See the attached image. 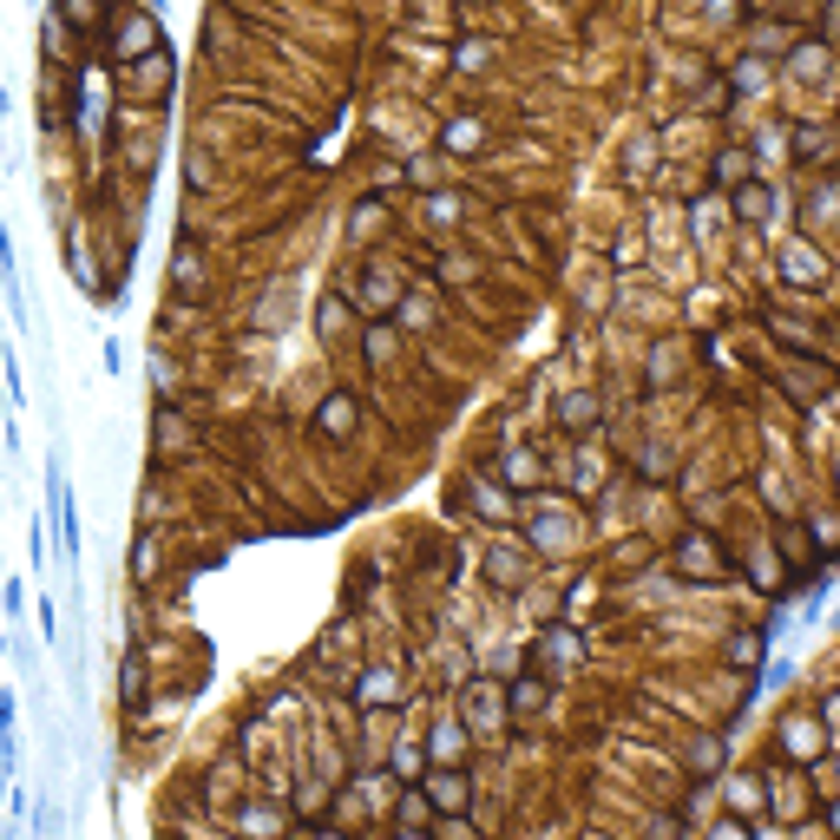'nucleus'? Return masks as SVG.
<instances>
[{
    "label": "nucleus",
    "instance_id": "obj_1",
    "mask_svg": "<svg viewBox=\"0 0 840 840\" xmlns=\"http://www.w3.org/2000/svg\"><path fill=\"white\" fill-rule=\"evenodd\" d=\"M835 749V729L815 716V710H782L775 716V756L795 762V769H821Z\"/></svg>",
    "mask_w": 840,
    "mask_h": 840
},
{
    "label": "nucleus",
    "instance_id": "obj_2",
    "mask_svg": "<svg viewBox=\"0 0 840 840\" xmlns=\"http://www.w3.org/2000/svg\"><path fill=\"white\" fill-rule=\"evenodd\" d=\"M815 795H821V789L808 782V769H795V762H769V769H762V802H769L775 821L802 828L808 808H815Z\"/></svg>",
    "mask_w": 840,
    "mask_h": 840
},
{
    "label": "nucleus",
    "instance_id": "obj_3",
    "mask_svg": "<svg viewBox=\"0 0 840 840\" xmlns=\"http://www.w3.org/2000/svg\"><path fill=\"white\" fill-rule=\"evenodd\" d=\"M775 276H782L789 289H808V296H815V289H828V250H821L808 230H795V237L775 250Z\"/></svg>",
    "mask_w": 840,
    "mask_h": 840
},
{
    "label": "nucleus",
    "instance_id": "obj_4",
    "mask_svg": "<svg viewBox=\"0 0 840 840\" xmlns=\"http://www.w3.org/2000/svg\"><path fill=\"white\" fill-rule=\"evenodd\" d=\"M421 795L434 815H473V775L460 762H427L421 769Z\"/></svg>",
    "mask_w": 840,
    "mask_h": 840
},
{
    "label": "nucleus",
    "instance_id": "obj_5",
    "mask_svg": "<svg viewBox=\"0 0 840 840\" xmlns=\"http://www.w3.org/2000/svg\"><path fill=\"white\" fill-rule=\"evenodd\" d=\"M158 46H164V33H158V13H151V7H131V13L112 20V59H118V66H131V59H145V53H158Z\"/></svg>",
    "mask_w": 840,
    "mask_h": 840
},
{
    "label": "nucleus",
    "instance_id": "obj_6",
    "mask_svg": "<svg viewBox=\"0 0 840 840\" xmlns=\"http://www.w3.org/2000/svg\"><path fill=\"white\" fill-rule=\"evenodd\" d=\"M677 572H683L690 585H723V578H729V559H723V545H716L710 532H683V539H677Z\"/></svg>",
    "mask_w": 840,
    "mask_h": 840
},
{
    "label": "nucleus",
    "instance_id": "obj_7",
    "mask_svg": "<svg viewBox=\"0 0 840 840\" xmlns=\"http://www.w3.org/2000/svg\"><path fill=\"white\" fill-rule=\"evenodd\" d=\"M710 789L723 795V808H729L736 821H749V835H756V828H769V802H762V775H716Z\"/></svg>",
    "mask_w": 840,
    "mask_h": 840
},
{
    "label": "nucleus",
    "instance_id": "obj_8",
    "mask_svg": "<svg viewBox=\"0 0 840 840\" xmlns=\"http://www.w3.org/2000/svg\"><path fill=\"white\" fill-rule=\"evenodd\" d=\"M729 217H736L743 230H762V223L775 217V184H769V177H736V184H729Z\"/></svg>",
    "mask_w": 840,
    "mask_h": 840
},
{
    "label": "nucleus",
    "instance_id": "obj_9",
    "mask_svg": "<svg viewBox=\"0 0 840 840\" xmlns=\"http://www.w3.org/2000/svg\"><path fill=\"white\" fill-rule=\"evenodd\" d=\"M355 427H361V401H355L348 388H335V394H322V407H315V440H329V447H342V440H355Z\"/></svg>",
    "mask_w": 840,
    "mask_h": 840
},
{
    "label": "nucleus",
    "instance_id": "obj_10",
    "mask_svg": "<svg viewBox=\"0 0 840 840\" xmlns=\"http://www.w3.org/2000/svg\"><path fill=\"white\" fill-rule=\"evenodd\" d=\"M526 578H532V552L513 545V539H499V545L486 552V585H493V591H526Z\"/></svg>",
    "mask_w": 840,
    "mask_h": 840
},
{
    "label": "nucleus",
    "instance_id": "obj_11",
    "mask_svg": "<svg viewBox=\"0 0 840 840\" xmlns=\"http://www.w3.org/2000/svg\"><path fill=\"white\" fill-rule=\"evenodd\" d=\"M151 453H164V460L197 453V434H191V421L177 414V401H164V407H158V421H151Z\"/></svg>",
    "mask_w": 840,
    "mask_h": 840
},
{
    "label": "nucleus",
    "instance_id": "obj_12",
    "mask_svg": "<svg viewBox=\"0 0 840 840\" xmlns=\"http://www.w3.org/2000/svg\"><path fill=\"white\" fill-rule=\"evenodd\" d=\"M355 703H361V710H401V703H407V683H401V670H394V664H375V670H361V683H355Z\"/></svg>",
    "mask_w": 840,
    "mask_h": 840
},
{
    "label": "nucleus",
    "instance_id": "obj_13",
    "mask_svg": "<svg viewBox=\"0 0 840 840\" xmlns=\"http://www.w3.org/2000/svg\"><path fill=\"white\" fill-rule=\"evenodd\" d=\"M598 414H605L598 388H572V394H559V427H565L572 440H591V434H598Z\"/></svg>",
    "mask_w": 840,
    "mask_h": 840
},
{
    "label": "nucleus",
    "instance_id": "obj_14",
    "mask_svg": "<svg viewBox=\"0 0 840 840\" xmlns=\"http://www.w3.org/2000/svg\"><path fill=\"white\" fill-rule=\"evenodd\" d=\"M532 657H539L545 670H578V664H585V637H578L572 624H552V631L532 644Z\"/></svg>",
    "mask_w": 840,
    "mask_h": 840
},
{
    "label": "nucleus",
    "instance_id": "obj_15",
    "mask_svg": "<svg viewBox=\"0 0 840 840\" xmlns=\"http://www.w3.org/2000/svg\"><path fill=\"white\" fill-rule=\"evenodd\" d=\"M683 769L697 782H716L729 769V736H683Z\"/></svg>",
    "mask_w": 840,
    "mask_h": 840
},
{
    "label": "nucleus",
    "instance_id": "obj_16",
    "mask_svg": "<svg viewBox=\"0 0 840 840\" xmlns=\"http://www.w3.org/2000/svg\"><path fill=\"white\" fill-rule=\"evenodd\" d=\"M729 99H762L769 85H775V66L762 59V53H736V66H729Z\"/></svg>",
    "mask_w": 840,
    "mask_h": 840
},
{
    "label": "nucleus",
    "instance_id": "obj_17",
    "mask_svg": "<svg viewBox=\"0 0 840 840\" xmlns=\"http://www.w3.org/2000/svg\"><path fill=\"white\" fill-rule=\"evenodd\" d=\"M394 296H401V276H394L388 263L361 269V283H355V302H361V315H388V309H394Z\"/></svg>",
    "mask_w": 840,
    "mask_h": 840
},
{
    "label": "nucleus",
    "instance_id": "obj_18",
    "mask_svg": "<svg viewBox=\"0 0 840 840\" xmlns=\"http://www.w3.org/2000/svg\"><path fill=\"white\" fill-rule=\"evenodd\" d=\"M467 729H473V736H499V729H506V697H499L493 683H473V690H467Z\"/></svg>",
    "mask_w": 840,
    "mask_h": 840
},
{
    "label": "nucleus",
    "instance_id": "obj_19",
    "mask_svg": "<svg viewBox=\"0 0 840 840\" xmlns=\"http://www.w3.org/2000/svg\"><path fill=\"white\" fill-rule=\"evenodd\" d=\"M361 361H368V368H394V361H401V329H394L388 315H368V329H361Z\"/></svg>",
    "mask_w": 840,
    "mask_h": 840
},
{
    "label": "nucleus",
    "instance_id": "obj_20",
    "mask_svg": "<svg viewBox=\"0 0 840 840\" xmlns=\"http://www.w3.org/2000/svg\"><path fill=\"white\" fill-rule=\"evenodd\" d=\"M499 480H506L513 493H539V486H545V453H539V447H513V453L499 460Z\"/></svg>",
    "mask_w": 840,
    "mask_h": 840
},
{
    "label": "nucleus",
    "instance_id": "obj_21",
    "mask_svg": "<svg viewBox=\"0 0 840 840\" xmlns=\"http://www.w3.org/2000/svg\"><path fill=\"white\" fill-rule=\"evenodd\" d=\"M795 85H828V39H802L789 46V66H782Z\"/></svg>",
    "mask_w": 840,
    "mask_h": 840
},
{
    "label": "nucleus",
    "instance_id": "obj_22",
    "mask_svg": "<svg viewBox=\"0 0 840 840\" xmlns=\"http://www.w3.org/2000/svg\"><path fill=\"white\" fill-rule=\"evenodd\" d=\"M125 79H131V92H138V99H164V85H171V53L158 46V53L131 59V66H125Z\"/></svg>",
    "mask_w": 840,
    "mask_h": 840
},
{
    "label": "nucleus",
    "instance_id": "obj_23",
    "mask_svg": "<svg viewBox=\"0 0 840 840\" xmlns=\"http://www.w3.org/2000/svg\"><path fill=\"white\" fill-rule=\"evenodd\" d=\"M789 151H795L802 164H828V151H835V125H821V118L789 125Z\"/></svg>",
    "mask_w": 840,
    "mask_h": 840
},
{
    "label": "nucleus",
    "instance_id": "obj_24",
    "mask_svg": "<svg viewBox=\"0 0 840 840\" xmlns=\"http://www.w3.org/2000/svg\"><path fill=\"white\" fill-rule=\"evenodd\" d=\"M145 697H151V664H145V651L131 644V651H125V664H118V703L138 716V710H145Z\"/></svg>",
    "mask_w": 840,
    "mask_h": 840
},
{
    "label": "nucleus",
    "instance_id": "obj_25",
    "mask_svg": "<svg viewBox=\"0 0 840 840\" xmlns=\"http://www.w3.org/2000/svg\"><path fill=\"white\" fill-rule=\"evenodd\" d=\"M394 835H421V828H434V808H427V795H421V782H407V789H394Z\"/></svg>",
    "mask_w": 840,
    "mask_h": 840
},
{
    "label": "nucleus",
    "instance_id": "obj_26",
    "mask_svg": "<svg viewBox=\"0 0 840 840\" xmlns=\"http://www.w3.org/2000/svg\"><path fill=\"white\" fill-rule=\"evenodd\" d=\"M545 697H552V683H545V677H519V683H506V723L539 716V710H545Z\"/></svg>",
    "mask_w": 840,
    "mask_h": 840
},
{
    "label": "nucleus",
    "instance_id": "obj_27",
    "mask_svg": "<svg viewBox=\"0 0 840 840\" xmlns=\"http://www.w3.org/2000/svg\"><path fill=\"white\" fill-rule=\"evenodd\" d=\"M421 769H427V743H421V736H394L388 775H394V782H421Z\"/></svg>",
    "mask_w": 840,
    "mask_h": 840
},
{
    "label": "nucleus",
    "instance_id": "obj_28",
    "mask_svg": "<svg viewBox=\"0 0 840 840\" xmlns=\"http://www.w3.org/2000/svg\"><path fill=\"white\" fill-rule=\"evenodd\" d=\"M480 145H486V125H480V118H447V125H440V151H447V158H467V151H480Z\"/></svg>",
    "mask_w": 840,
    "mask_h": 840
},
{
    "label": "nucleus",
    "instance_id": "obj_29",
    "mask_svg": "<svg viewBox=\"0 0 840 840\" xmlns=\"http://www.w3.org/2000/svg\"><path fill=\"white\" fill-rule=\"evenodd\" d=\"M375 237H388V204L381 197H361L355 217H348V243H375Z\"/></svg>",
    "mask_w": 840,
    "mask_h": 840
},
{
    "label": "nucleus",
    "instance_id": "obj_30",
    "mask_svg": "<svg viewBox=\"0 0 840 840\" xmlns=\"http://www.w3.org/2000/svg\"><path fill=\"white\" fill-rule=\"evenodd\" d=\"M421 743H427V762H467V743H473V736H467V723H440V729L421 736Z\"/></svg>",
    "mask_w": 840,
    "mask_h": 840
},
{
    "label": "nucleus",
    "instance_id": "obj_31",
    "mask_svg": "<svg viewBox=\"0 0 840 840\" xmlns=\"http://www.w3.org/2000/svg\"><path fill=\"white\" fill-rule=\"evenodd\" d=\"M762 657H769V637H762V631H736V637L723 644V664H729V670H756Z\"/></svg>",
    "mask_w": 840,
    "mask_h": 840
},
{
    "label": "nucleus",
    "instance_id": "obj_32",
    "mask_svg": "<svg viewBox=\"0 0 840 840\" xmlns=\"http://www.w3.org/2000/svg\"><path fill=\"white\" fill-rule=\"evenodd\" d=\"M473 506L486 513V526H506V519H513V493H506V486H493L486 473L473 480Z\"/></svg>",
    "mask_w": 840,
    "mask_h": 840
},
{
    "label": "nucleus",
    "instance_id": "obj_33",
    "mask_svg": "<svg viewBox=\"0 0 840 840\" xmlns=\"http://www.w3.org/2000/svg\"><path fill=\"white\" fill-rule=\"evenodd\" d=\"M53 13H59V26H72V33H92V26H105V0H59Z\"/></svg>",
    "mask_w": 840,
    "mask_h": 840
},
{
    "label": "nucleus",
    "instance_id": "obj_34",
    "mask_svg": "<svg viewBox=\"0 0 840 840\" xmlns=\"http://www.w3.org/2000/svg\"><path fill=\"white\" fill-rule=\"evenodd\" d=\"M0 283H7V309L26 322V296H20V263H13V237H7V223H0Z\"/></svg>",
    "mask_w": 840,
    "mask_h": 840
},
{
    "label": "nucleus",
    "instance_id": "obj_35",
    "mask_svg": "<svg viewBox=\"0 0 840 840\" xmlns=\"http://www.w3.org/2000/svg\"><path fill=\"white\" fill-rule=\"evenodd\" d=\"M151 572H158V532L138 526V539H131V585H151Z\"/></svg>",
    "mask_w": 840,
    "mask_h": 840
},
{
    "label": "nucleus",
    "instance_id": "obj_36",
    "mask_svg": "<svg viewBox=\"0 0 840 840\" xmlns=\"http://www.w3.org/2000/svg\"><path fill=\"white\" fill-rule=\"evenodd\" d=\"M289 302H296V276H283V283L269 289V302H256V322H263V329H283V322H289V315H283Z\"/></svg>",
    "mask_w": 840,
    "mask_h": 840
},
{
    "label": "nucleus",
    "instance_id": "obj_37",
    "mask_svg": "<svg viewBox=\"0 0 840 840\" xmlns=\"http://www.w3.org/2000/svg\"><path fill=\"white\" fill-rule=\"evenodd\" d=\"M493 53H499L493 39H480V33H467V39L453 46V66H460V72H486V66H493Z\"/></svg>",
    "mask_w": 840,
    "mask_h": 840
},
{
    "label": "nucleus",
    "instance_id": "obj_38",
    "mask_svg": "<svg viewBox=\"0 0 840 840\" xmlns=\"http://www.w3.org/2000/svg\"><path fill=\"white\" fill-rule=\"evenodd\" d=\"M427 217H434L440 230H453V223L467 217V197H460V191H434V197H427Z\"/></svg>",
    "mask_w": 840,
    "mask_h": 840
},
{
    "label": "nucleus",
    "instance_id": "obj_39",
    "mask_svg": "<svg viewBox=\"0 0 840 840\" xmlns=\"http://www.w3.org/2000/svg\"><path fill=\"white\" fill-rule=\"evenodd\" d=\"M637 467H644V480H670V473H677V453H670L664 440H651V447L637 453Z\"/></svg>",
    "mask_w": 840,
    "mask_h": 840
},
{
    "label": "nucleus",
    "instance_id": "obj_40",
    "mask_svg": "<svg viewBox=\"0 0 840 840\" xmlns=\"http://www.w3.org/2000/svg\"><path fill=\"white\" fill-rule=\"evenodd\" d=\"M171 276H177V296H204L197 289V243H177V269Z\"/></svg>",
    "mask_w": 840,
    "mask_h": 840
},
{
    "label": "nucleus",
    "instance_id": "obj_41",
    "mask_svg": "<svg viewBox=\"0 0 840 840\" xmlns=\"http://www.w3.org/2000/svg\"><path fill=\"white\" fill-rule=\"evenodd\" d=\"M651 151H657L651 138H637V145H624V177H631V184H644V177H651Z\"/></svg>",
    "mask_w": 840,
    "mask_h": 840
},
{
    "label": "nucleus",
    "instance_id": "obj_42",
    "mask_svg": "<svg viewBox=\"0 0 840 840\" xmlns=\"http://www.w3.org/2000/svg\"><path fill=\"white\" fill-rule=\"evenodd\" d=\"M329 795H335V789H329L322 775H309V782H302V795H296V815H322V808H329Z\"/></svg>",
    "mask_w": 840,
    "mask_h": 840
},
{
    "label": "nucleus",
    "instance_id": "obj_43",
    "mask_svg": "<svg viewBox=\"0 0 840 840\" xmlns=\"http://www.w3.org/2000/svg\"><path fill=\"white\" fill-rule=\"evenodd\" d=\"M342 322H348V302H342V296H322V309H315V329H322V335H342Z\"/></svg>",
    "mask_w": 840,
    "mask_h": 840
},
{
    "label": "nucleus",
    "instance_id": "obj_44",
    "mask_svg": "<svg viewBox=\"0 0 840 840\" xmlns=\"http://www.w3.org/2000/svg\"><path fill=\"white\" fill-rule=\"evenodd\" d=\"M736 177H749V151H723V158H716V184L729 191Z\"/></svg>",
    "mask_w": 840,
    "mask_h": 840
},
{
    "label": "nucleus",
    "instance_id": "obj_45",
    "mask_svg": "<svg viewBox=\"0 0 840 840\" xmlns=\"http://www.w3.org/2000/svg\"><path fill=\"white\" fill-rule=\"evenodd\" d=\"M598 467H605V460H598V453H591V447H585V460H572V486H578V493H591V486H598V480H605V473H598Z\"/></svg>",
    "mask_w": 840,
    "mask_h": 840
},
{
    "label": "nucleus",
    "instance_id": "obj_46",
    "mask_svg": "<svg viewBox=\"0 0 840 840\" xmlns=\"http://www.w3.org/2000/svg\"><path fill=\"white\" fill-rule=\"evenodd\" d=\"M775 683H795V657H769L762 664V683L756 690H775Z\"/></svg>",
    "mask_w": 840,
    "mask_h": 840
},
{
    "label": "nucleus",
    "instance_id": "obj_47",
    "mask_svg": "<svg viewBox=\"0 0 840 840\" xmlns=\"http://www.w3.org/2000/svg\"><path fill=\"white\" fill-rule=\"evenodd\" d=\"M808 526H815V559H835V519H828V513H815Z\"/></svg>",
    "mask_w": 840,
    "mask_h": 840
},
{
    "label": "nucleus",
    "instance_id": "obj_48",
    "mask_svg": "<svg viewBox=\"0 0 840 840\" xmlns=\"http://www.w3.org/2000/svg\"><path fill=\"white\" fill-rule=\"evenodd\" d=\"M243 828H289L283 808H243Z\"/></svg>",
    "mask_w": 840,
    "mask_h": 840
},
{
    "label": "nucleus",
    "instance_id": "obj_49",
    "mask_svg": "<svg viewBox=\"0 0 840 840\" xmlns=\"http://www.w3.org/2000/svg\"><path fill=\"white\" fill-rule=\"evenodd\" d=\"M703 13H710L716 26H729V20H743L749 7H743V0H703Z\"/></svg>",
    "mask_w": 840,
    "mask_h": 840
},
{
    "label": "nucleus",
    "instance_id": "obj_50",
    "mask_svg": "<svg viewBox=\"0 0 840 840\" xmlns=\"http://www.w3.org/2000/svg\"><path fill=\"white\" fill-rule=\"evenodd\" d=\"M26 552H33V565H46V526H39V519L26 526Z\"/></svg>",
    "mask_w": 840,
    "mask_h": 840
},
{
    "label": "nucleus",
    "instance_id": "obj_51",
    "mask_svg": "<svg viewBox=\"0 0 840 840\" xmlns=\"http://www.w3.org/2000/svg\"><path fill=\"white\" fill-rule=\"evenodd\" d=\"M815 716H821V723L835 729V716H840V697H835V690H821V703H815Z\"/></svg>",
    "mask_w": 840,
    "mask_h": 840
},
{
    "label": "nucleus",
    "instance_id": "obj_52",
    "mask_svg": "<svg viewBox=\"0 0 840 840\" xmlns=\"http://www.w3.org/2000/svg\"><path fill=\"white\" fill-rule=\"evenodd\" d=\"M723 99H729V85L716 79V85H703V112H723Z\"/></svg>",
    "mask_w": 840,
    "mask_h": 840
},
{
    "label": "nucleus",
    "instance_id": "obj_53",
    "mask_svg": "<svg viewBox=\"0 0 840 840\" xmlns=\"http://www.w3.org/2000/svg\"><path fill=\"white\" fill-rule=\"evenodd\" d=\"M0 729H13V690H0Z\"/></svg>",
    "mask_w": 840,
    "mask_h": 840
},
{
    "label": "nucleus",
    "instance_id": "obj_54",
    "mask_svg": "<svg viewBox=\"0 0 840 840\" xmlns=\"http://www.w3.org/2000/svg\"><path fill=\"white\" fill-rule=\"evenodd\" d=\"M7 112H13V92H7V85H0V118H7Z\"/></svg>",
    "mask_w": 840,
    "mask_h": 840
},
{
    "label": "nucleus",
    "instance_id": "obj_55",
    "mask_svg": "<svg viewBox=\"0 0 840 840\" xmlns=\"http://www.w3.org/2000/svg\"><path fill=\"white\" fill-rule=\"evenodd\" d=\"M460 7H493V0H460Z\"/></svg>",
    "mask_w": 840,
    "mask_h": 840
}]
</instances>
